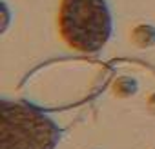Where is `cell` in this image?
<instances>
[{"label": "cell", "instance_id": "obj_4", "mask_svg": "<svg viewBox=\"0 0 155 149\" xmlns=\"http://www.w3.org/2000/svg\"><path fill=\"white\" fill-rule=\"evenodd\" d=\"M139 91V84L131 77H119L113 82V93L119 98H130Z\"/></svg>", "mask_w": 155, "mask_h": 149}, {"label": "cell", "instance_id": "obj_5", "mask_svg": "<svg viewBox=\"0 0 155 149\" xmlns=\"http://www.w3.org/2000/svg\"><path fill=\"white\" fill-rule=\"evenodd\" d=\"M148 109H150V113H153V115H155V93L148 98Z\"/></svg>", "mask_w": 155, "mask_h": 149}, {"label": "cell", "instance_id": "obj_3", "mask_svg": "<svg viewBox=\"0 0 155 149\" xmlns=\"http://www.w3.org/2000/svg\"><path fill=\"white\" fill-rule=\"evenodd\" d=\"M131 42L137 47H151L155 46V27L150 24H140L131 31Z\"/></svg>", "mask_w": 155, "mask_h": 149}, {"label": "cell", "instance_id": "obj_1", "mask_svg": "<svg viewBox=\"0 0 155 149\" xmlns=\"http://www.w3.org/2000/svg\"><path fill=\"white\" fill-rule=\"evenodd\" d=\"M58 31L64 44L84 55L101 53L111 38L113 17L106 0H62Z\"/></svg>", "mask_w": 155, "mask_h": 149}, {"label": "cell", "instance_id": "obj_2", "mask_svg": "<svg viewBox=\"0 0 155 149\" xmlns=\"http://www.w3.org/2000/svg\"><path fill=\"white\" fill-rule=\"evenodd\" d=\"M60 125L24 100H2V149H55Z\"/></svg>", "mask_w": 155, "mask_h": 149}]
</instances>
